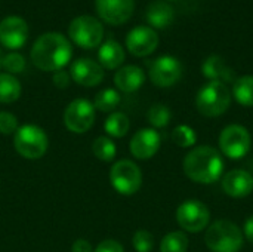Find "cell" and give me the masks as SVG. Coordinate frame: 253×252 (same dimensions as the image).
Masks as SVG:
<instances>
[{
  "instance_id": "cell-28",
  "label": "cell",
  "mask_w": 253,
  "mask_h": 252,
  "mask_svg": "<svg viewBox=\"0 0 253 252\" xmlns=\"http://www.w3.org/2000/svg\"><path fill=\"white\" fill-rule=\"evenodd\" d=\"M172 141L178 146V147H182V149H188V147H193L196 146L197 143V134L196 131L188 126V125H179L176 126L173 131H172Z\"/></svg>"
},
{
  "instance_id": "cell-1",
  "label": "cell",
  "mask_w": 253,
  "mask_h": 252,
  "mask_svg": "<svg viewBox=\"0 0 253 252\" xmlns=\"http://www.w3.org/2000/svg\"><path fill=\"white\" fill-rule=\"evenodd\" d=\"M224 159L211 146H197L187 153L182 162L184 174L197 184H213L224 174Z\"/></svg>"
},
{
  "instance_id": "cell-4",
  "label": "cell",
  "mask_w": 253,
  "mask_h": 252,
  "mask_svg": "<svg viewBox=\"0 0 253 252\" xmlns=\"http://www.w3.org/2000/svg\"><path fill=\"white\" fill-rule=\"evenodd\" d=\"M231 104V92L225 83L209 82L196 95V108L205 117L222 116Z\"/></svg>"
},
{
  "instance_id": "cell-37",
  "label": "cell",
  "mask_w": 253,
  "mask_h": 252,
  "mask_svg": "<svg viewBox=\"0 0 253 252\" xmlns=\"http://www.w3.org/2000/svg\"><path fill=\"white\" fill-rule=\"evenodd\" d=\"M1 58H3V56H1V52H0V65H1Z\"/></svg>"
},
{
  "instance_id": "cell-35",
  "label": "cell",
  "mask_w": 253,
  "mask_h": 252,
  "mask_svg": "<svg viewBox=\"0 0 253 252\" xmlns=\"http://www.w3.org/2000/svg\"><path fill=\"white\" fill-rule=\"evenodd\" d=\"M73 252H92V245L86 241V239H77L74 244H73Z\"/></svg>"
},
{
  "instance_id": "cell-14",
  "label": "cell",
  "mask_w": 253,
  "mask_h": 252,
  "mask_svg": "<svg viewBox=\"0 0 253 252\" xmlns=\"http://www.w3.org/2000/svg\"><path fill=\"white\" fill-rule=\"evenodd\" d=\"M159 45V34L145 25L135 27L126 37V46L129 52L135 56H147L151 55Z\"/></svg>"
},
{
  "instance_id": "cell-10",
  "label": "cell",
  "mask_w": 253,
  "mask_h": 252,
  "mask_svg": "<svg viewBox=\"0 0 253 252\" xmlns=\"http://www.w3.org/2000/svg\"><path fill=\"white\" fill-rule=\"evenodd\" d=\"M64 123L68 131L74 134L87 132L95 123V107L84 98L71 101L64 113Z\"/></svg>"
},
{
  "instance_id": "cell-16",
  "label": "cell",
  "mask_w": 253,
  "mask_h": 252,
  "mask_svg": "<svg viewBox=\"0 0 253 252\" xmlns=\"http://www.w3.org/2000/svg\"><path fill=\"white\" fill-rule=\"evenodd\" d=\"M70 76L76 83L86 88H92L104 80V68L93 59L80 58L71 64Z\"/></svg>"
},
{
  "instance_id": "cell-30",
  "label": "cell",
  "mask_w": 253,
  "mask_h": 252,
  "mask_svg": "<svg viewBox=\"0 0 253 252\" xmlns=\"http://www.w3.org/2000/svg\"><path fill=\"white\" fill-rule=\"evenodd\" d=\"M1 67L7 71V74L22 73L25 68V58L18 52L7 53L1 58Z\"/></svg>"
},
{
  "instance_id": "cell-17",
  "label": "cell",
  "mask_w": 253,
  "mask_h": 252,
  "mask_svg": "<svg viewBox=\"0 0 253 252\" xmlns=\"http://www.w3.org/2000/svg\"><path fill=\"white\" fill-rule=\"evenodd\" d=\"M221 186L227 196L242 199L253 192V175L246 169H233L222 177Z\"/></svg>"
},
{
  "instance_id": "cell-8",
  "label": "cell",
  "mask_w": 253,
  "mask_h": 252,
  "mask_svg": "<svg viewBox=\"0 0 253 252\" xmlns=\"http://www.w3.org/2000/svg\"><path fill=\"white\" fill-rule=\"evenodd\" d=\"M176 221L184 232L200 233L206 230L209 226L211 211L202 201L188 199L178 206Z\"/></svg>"
},
{
  "instance_id": "cell-2",
  "label": "cell",
  "mask_w": 253,
  "mask_h": 252,
  "mask_svg": "<svg viewBox=\"0 0 253 252\" xmlns=\"http://www.w3.org/2000/svg\"><path fill=\"white\" fill-rule=\"evenodd\" d=\"M71 55V43L58 33H46L40 36L31 48V61L43 71L62 70V67L70 62Z\"/></svg>"
},
{
  "instance_id": "cell-24",
  "label": "cell",
  "mask_w": 253,
  "mask_h": 252,
  "mask_svg": "<svg viewBox=\"0 0 253 252\" xmlns=\"http://www.w3.org/2000/svg\"><path fill=\"white\" fill-rule=\"evenodd\" d=\"M104 129L110 137L123 138L130 129V120L125 113L116 111L107 117V120L104 122Z\"/></svg>"
},
{
  "instance_id": "cell-3",
  "label": "cell",
  "mask_w": 253,
  "mask_h": 252,
  "mask_svg": "<svg viewBox=\"0 0 253 252\" xmlns=\"http://www.w3.org/2000/svg\"><path fill=\"white\" fill-rule=\"evenodd\" d=\"M240 227L228 220H218L208 226L205 244L211 252H239L245 239Z\"/></svg>"
},
{
  "instance_id": "cell-11",
  "label": "cell",
  "mask_w": 253,
  "mask_h": 252,
  "mask_svg": "<svg viewBox=\"0 0 253 252\" xmlns=\"http://www.w3.org/2000/svg\"><path fill=\"white\" fill-rule=\"evenodd\" d=\"M150 80L157 88H170L182 76V64L170 55H163L150 64Z\"/></svg>"
},
{
  "instance_id": "cell-18",
  "label": "cell",
  "mask_w": 253,
  "mask_h": 252,
  "mask_svg": "<svg viewBox=\"0 0 253 252\" xmlns=\"http://www.w3.org/2000/svg\"><path fill=\"white\" fill-rule=\"evenodd\" d=\"M202 73L211 82H221V83L233 82L234 83L236 80L234 70L230 68L219 55H211L208 59H205L202 65Z\"/></svg>"
},
{
  "instance_id": "cell-27",
  "label": "cell",
  "mask_w": 253,
  "mask_h": 252,
  "mask_svg": "<svg viewBox=\"0 0 253 252\" xmlns=\"http://www.w3.org/2000/svg\"><path fill=\"white\" fill-rule=\"evenodd\" d=\"M92 151L95 154V157H98L102 162H111L116 157L117 149L116 144L107 138V137H99L93 141L92 144Z\"/></svg>"
},
{
  "instance_id": "cell-9",
  "label": "cell",
  "mask_w": 253,
  "mask_h": 252,
  "mask_svg": "<svg viewBox=\"0 0 253 252\" xmlns=\"http://www.w3.org/2000/svg\"><path fill=\"white\" fill-rule=\"evenodd\" d=\"M68 34L77 46L93 49L102 42L104 27L96 18L90 15H82L71 21L68 27Z\"/></svg>"
},
{
  "instance_id": "cell-33",
  "label": "cell",
  "mask_w": 253,
  "mask_h": 252,
  "mask_svg": "<svg viewBox=\"0 0 253 252\" xmlns=\"http://www.w3.org/2000/svg\"><path fill=\"white\" fill-rule=\"evenodd\" d=\"M95 252H125V250L120 242L114 239H105L96 247Z\"/></svg>"
},
{
  "instance_id": "cell-22",
  "label": "cell",
  "mask_w": 253,
  "mask_h": 252,
  "mask_svg": "<svg viewBox=\"0 0 253 252\" xmlns=\"http://www.w3.org/2000/svg\"><path fill=\"white\" fill-rule=\"evenodd\" d=\"M21 95L19 80L7 73H0V102L10 104L15 102Z\"/></svg>"
},
{
  "instance_id": "cell-12",
  "label": "cell",
  "mask_w": 253,
  "mask_h": 252,
  "mask_svg": "<svg viewBox=\"0 0 253 252\" xmlns=\"http://www.w3.org/2000/svg\"><path fill=\"white\" fill-rule=\"evenodd\" d=\"M96 12L110 25L125 24L133 13L135 0H95Z\"/></svg>"
},
{
  "instance_id": "cell-26",
  "label": "cell",
  "mask_w": 253,
  "mask_h": 252,
  "mask_svg": "<svg viewBox=\"0 0 253 252\" xmlns=\"http://www.w3.org/2000/svg\"><path fill=\"white\" fill-rule=\"evenodd\" d=\"M119 104H120V95L116 89H111V88L101 91L95 97V101H93V107L104 113L116 110Z\"/></svg>"
},
{
  "instance_id": "cell-6",
  "label": "cell",
  "mask_w": 253,
  "mask_h": 252,
  "mask_svg": "<svg viewBox=\"0 0 253 252\" xmlns=\"http://www.w3.org/2000/svg\"><path fill=\"white\" fill-rule=\"evenodd\" d=\"M218 144L224 156L233 160H239L251 151L252 137L248 128L242 125H228L221 131Z\"/></svg>"
},
{
  "instance_id": "cell-25",
  "label": "cell",
  "mask_w": 253,
  "mask_h": 252,
  "mask_svg": "<svg viewBox=\"0 0 253 252\" xmlns=\"http://www.w3.org/2000/svg\"><path fill=\"white\" fill-rule=\"evenodd\" d=\"M188 236L184 232H170L160 242V252H187Z\"/></svg>"
},
{
  "instance_id": "cell-31",
  "label": "cell",
  "mask_w": 253,
  "mask_h": 252,
  "mask_svg": "<svg viewBox=\"0 0 253 252\" xmlns=\"http://www.w3.org/2000/svg\"><path fill=\"white\" fill-rule=\"evenodd\" d=\"M132 244L136 252H151L154 248V236L147 230H138L132 238Z\"/></svg>"
},
{
  "instance_id": "cell-19",
  "label": "cell",
  "mask_w": 253,
  "mask_h": 252,
  "mask_svg": "<svg viewBox=\"0 0 253 252\" xmlns=\"http://www.w3.org/2000/svg\"><path fill=\"white\" fill-rule=\"evenodd\" d=\"M144 82H145V73L138 65L122 67L114 76L116 86L122 92H126V94L138 91L144 85Z\"/></svg>"
},
{
  "instance_id": "cell-5",
  "label": "cell",
  "mask_w": 253,
  "mask_h": 252,
  "mask_svg": "<svg viewBox=\"0 0 253 252\" xmlns=\"http://www.w3.org/2000/svg\"><path fill=\"white\" fill-rule=\"evenodd\" d=\"M13 146L22 157L34 160L44 156L49 140L42 128L36 125H24L13 134Z\"/></svg>"
},
{
  "instance_id": "cell-34",
  "label": "cell",
  "mask_w": 253,
  "mask_h": 252,
  "mask_svg": "<svg viewBox=\"0 0 253 252\" xmlns=\"http://www.w3.org/2000/svg\"><path fill=\"white\" fill-rule=\"evenodd\" d=\"M70 77H71V76H70L67 71L59 70V71H55V74H53L52 80H53V83H55V86H56V88L64 89V88H67V86H68V83H70Z\"/></svg>"
},
{
  "instance_id": "cell-32",
  "label": "cell",
  "mask_w": 253,
  "mask_h": 252,
  "mask_svg": "<svg viewBox=\"0 0 253 252\" xmlns=\"http://www.w3.org/2000/svg\"><path fill=\"white\" fill-rule=\"evenodd\" d=\"M18 128V119L15 114L9 111H0V134L12 135L16 132Z\"/></svg>"
},
{
  "instance_id": "cell-36",
  "label": "cell",
  "mask_w": 253,
  "mask_h": 252,
  "mask_svg": "<svg viewBox=\"0 0 253 252\" xmlns=\"http://www.w3.org/2000/svg\"><path fill=\"white\" fill-rule=\"evenodd\" d=\"M243 236L245 239H248L251 244H253V215H251L243 226Z\"/></svg>"
},
{
  "instance_id": "cell-29",
  "label": "cell",
  "mask_w": 253,
  "mask_h": 252,
  "mask_svg": "<svg viewBox=\"0 0 253 252\" xmlns=\"http://www.w3.org/2000/svg\"><path fill=\"white\" fill-rule=\"evenodd\" d=\"M170 117H172V113H170L169 107L165 104H154L147 113V120L154 128L168 126L170 122Z\"/></svg>"
},
{
  "instance_id": "cell-15",
  "label": "cell",
  "mask_w": 253,
  "mask_h": 252,
  "mask_svg": "<svg viewBox=\"0 0 253 252\" xmlns=\"http://www.w3.org/2000/svg\"><path fill=\"white\" fill-rule=\"evenodd\" d=\"M160 144H162L160 134L153 128H144L135 132V135L130 140L129 150L132 156H135L136 159L147 160L151 159L159 151Z\"/></svg>"
},
{
  "instance_id": "cell-23",
  "label": "cell",
  "mask_w": 253,
  "mask_h": 252,
  "mask_svg": "<svg viewBox=\"0 0 253 252\" xmlns=\"http://www.w3.org/2000/svg\"><path fill=\"white\" fill-rule=\"evenodd\" d=\"M233 97L240 105L253 107V76H242L234 80Z\"/></svg>"
},
{
  "instance_id": "cell-7",
  "label": "cell",
  "mask_w": 253,
  "mask_h": 252,
  "mask_svg": "<svg viewBox=\"0 0 253 252\" xmlns=\"http://www.w3.org/2000/svg\"><path fill=\"white\" fill-rule=\"evenodd\" d=\"M110 181L117 193L132 196L142 186V172L135 162L123 159L113 165L110 171Z\"/></svg>"
},
{
  "instance_id": "cell-20",
  "label": "cell",
  "mask_w": 253,
  "mask_h": 252,
  "mask_svg": "<svg viewBox=\"0 0 253 252\" xmlns=\"http://www.w3.org/2000/svg\"><path fill=\"white\" fill-rule=\"evenodd\" d=\"M175 12L166 1H153L147 9V21L154 28H165L172 24Z\"/></svg>"
},
{
  "instance_id": "cell-21",
  "label": "cell",
  "mask_w": 253,
  "mask_h": 252,
  "mask_svg": "<svg viewBox=\"0 0 253 252\" xmlns=\"http://www.w3.org/2000/svg\"><path fill=\"white\" fill-rule=\"evenodd\" d=\"M98 58L101 62V67L114 70L120 67L125 61V50L116 40H107L98 52Z\"/></svg>"
},
{
  "instance_id": "cell-13",
  "label": "cell",
  "mask_w": 253,
  "mask_h": 252,
  "mask_svg": "<svg viewBox=\"0 0 253 252\" xmlns=\"http://www.w3.org/2000/svg\"><path fill=\"white\" fill-rule=\"evenodd\" d=\"M28 37L27 22L16 15L6 16L0 22V43L7 49H19Z\"/></svg>"
}]
</instances>
